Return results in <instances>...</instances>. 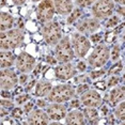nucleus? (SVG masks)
<instances>
[{"label":"nucleus","instance_id":"obj_46","mask_svg":"<svg viewBox=\"0 0 125 125\" xmlns=\"http://www.w3.org/2000/svg\"><path fill=\"white\" fill-rule=\"evenodd\" d=\"M12 1L15 3L16 5H21V4H24V3H26V1L27 0H12Z\"/></svg>","mask_w":125,"mask_h":125},{"label":"nucleus","instance_id":"obj_21","mask_svg":"<svg viewBox=\"0 0 125 125\" xmlns=\"http://www.w3.org/2000/svg\"><path fill=\"white\" fill-rule=\"evenodd\" d=\"M52 89V82L50 81L41 80V81H39L35 86V94L40 96V97L48 96Z\"/></svg>","mask_w":125,"mask_h":125},{"label":"nucleus","instance_id":"obj_41","mask_svg":"<svg viewBox=\"0 0 125 125\" xmlns=\"http://www.w3.org/2000/svg\"><path fill=\"white\" fill-rule=\"evenodd\" d=\"M102 39V34H93L91 36V41L92 42H97Z\"/></svg>","mask_w":125,"mask_h":125},{"label":"nucleus","instance_id":"obj_38","mask_svg":"<svg viewBox=\"0 0 125 125\" xmlns=\"http://www.w3.org/2000/svg\"><path fill=\"white\" fill-rule=\"evenodd\" d=\"M36 106L40 107V108H45L47 106V103L44 101V99H38V101H36Z\"/></svg>","mask_w":125,"mask_h":125},{"label":"nucleus","instance_id":"obj_25","mask_svg":"<svg viewBox=\"0 0 125 125\" xmlns=\"http://www.w3.org/2000/svg\"><path fill=\"white\" fill-rule=\"evenodd\" d=\"M122 69H123V65H122V62H116V63L113 65L112 67H110L109 69V72H108V74H109L110 76H112V75H115V74H118V73H120Z\"/></svg>","mask_w":125,"mask_h":125},{"label":"nucleus","instance_id":"obj_49","mask_svg":"<svg viewBox=\"0 0 125 125\" xmlns=\"http://www.w3.org/2000/svg\"><path fill=\"white\" fill-rule=\"evenodd\" d=\"M8 115V111H5L4 108H2V107H1V116L3 118V116H4V115Z\"/></svg>","mask_w":125,"mask_h":125},{"label":"nucleus","instance_id":"obj_29","mask_svg":"<svg viewBox=\"0 0 125 125\" xmlns=\"http://www.w3.org/2000/svg\"><path fill=\"white\" fill-rule=\"evenodd\" d=\"M105 74V71L104 70H99V71H92V72L90 73V77L93 79V80H95V79H97L99 77H102Z\"/></svg>","mask_w":125,"mask_h":125},{"label":"nucleus","instance_id":"obj_15","mask_svg":"<svg viewBox=\"0 0 125 125\" xmlns=\"http://www.w3.org/2000/svg\"><path fill=\"white\" fill-rule=\"evenodd\" d=\"M99 24L97 18H87L77 24V29L81 33H94L99 28Z\"/></svg>","mask_w":125,"mask_h":125},{"label":"nucleus","instance_id":"obj_16","mask_svg":"<svg viewBox=\"0 0 125 125\" xmlns=\"http://www.w3.org/2000/svg\"><path fill=\"white\" fill-rule=\"evenodd\" d=\"M65 125H86V116L79 110H72L66 115Z\"/></svg>","mask_w":125,"mask_h":125},{"label":"nucleus","instance_id":"obj_2","mask_svg":"<svg viewBox=\"0 0 125 125\" xmlns=\"http://www.w3.org/2000/svg\"><path fill=\"white\" fill-rule=\"evenodd\" d=\"M76 95L75 89L71 84H58L56 87H52L49 95L47 96L48 101L50 103H65V102L72 101Z\"/></svg>","mask_w":125,"mask_h":125},{"label":"nucleus","instance_id":"obj_42","mask_svg":"<svg viewBox=\"0 0 125 125\" xmlns=\"http://www.w3.org/2000/svg\"><path fill=\"white\" fill-rule=\"evenodd\" d=\"M95 87L96 88H99L101 90H105V89H106V84H105V82H102V83H101V82H96Z\"/></svg>","mask_w":125,"mask_h":125},{"label":"nucleus","instance_id":"obj_17","mask_svg":"<svg viewBox=\"0 0 125 125\" xmlns=\"http://www.w3.org/2000/svg\"><path fill=\"white\" fill-rule=\"evenodd\" d=\"M74 0H53L56 12L60 15H69L73 12Z\"/></svg>","mask_w":125,"mask_h":125},{"label":"nucleus","instance_id":"obj_1","mask_svg":"<svg viewBox=\"0 0 125 125\" xmlns=\"http://www.w3.org/2000/svg\"><path fill=\"white\" fill-rule=\"evenodd\" d=\"M25 34L21 29H11L1 32L0 35V48L1 50H11L19 47L22 44Z\"/></svg>","mask_w":125,"mask_h":125},{"label":"nucleus","instance_id":"obj_53","mask_svg":"<svg viewBox=\"0 0 125 125\" xmlns=\"http://www.w3.org/2000/svg\"><path fill=\"white\" fill-rule=\"evenodd\" d=\"M120 125H125V121H124V122H122V123H121Z\"/></svg>","mask_w":125,"mask_h":125},{"label":"nucleus","instance_id":"obj_35","mask_svg":"<svg viewBox=\"0 0 125 125\" xmlns=\"http://www.w3.org/2000/svg\"><path fill=\"white\" fill-rule=\"evenodd\" d=\"M12 116L15 119H21L22 116V111L19 108H16V109H14L12 111Z\"/></svg>","mask_w":125,"mask_h":125},{"label":"nucleus","instance_id":"obj_27","mask_svg":"<svg viewBox=\"0 0 125 125\" xmlns=\"http://www.w3.org/2000/svg\"><path fill=\"white\" fill-rule=\"evenodd\" d=\"M29 99H30L29 94H21L15 97V103L17 105H24V104H26Z\"/></svg>","mask_w":125,"mask_h":125},{"label":"nucleus","instance_id":"obj_9","mask_svg":"<svg viewBox=\"0 0 125 125\" xmlns=\"http://www.w3.org/2000/svg\"><path fill=\"white\" fill-rule=\"evenodd\" d=\"M15 65H16V69L19 72L24 74L30 73L35 67V58L28 52H21L17 56V58H16Z\"/></svg>","mask_w":125,"mask_h":125},{"label":"nucleus","instance_id":"obj_26","mask_svg":"<svg viewBox=\"0 0 125 125\" xmlns=\"http://www.w3.org/2000/svg\"><path fill=\"white\" fill-rule=\"evenodd\" d=\"M97 0H75V3L76 5L80 8H87V7H90V5L94 4Z\"/></svg>","mask_w":125,"mask_h":125},{"label":"nucleus","instance_id":"obj_24","mask_svg":"<svg viewBox=\"0 0 125 125\" xmlns=\"http://www.w3.org/2000/svg\"><path fill=\"white\" fill-rule=\"evenodd\" d=\"M80 15H81V11L80 10H79V9L74 10L73 12L71 13V15L69 16V18H67V24H69V25L73 24L76 19H78L79 17H80Z\"/></svg>","mask_w":125,"mask_h":125},{"label":"nucleus","instance_id":"obj_7","mask_svg":"<svg viewBox=\"0 0 125 125\" xmlns=\"http://www.w3.org/2000/svg\"><path fill=\"white\" fill-rule=\"evenodd\" d=\"M72 45L75 52V56L78 58H84L91 48L89 39L82 33H74L72 36Z\"/></svg>","mask_w":125,"mask_h":125},{"label":"nucleus","instance_id":"obj_10","mask_svg":"<svg viewBox=\"0 0 125 125\" xmlns=\"http://www.w3.org/2000/svg\"><path fill=\"white\" fill-rule=\"evenodd\" d=\"M18 82L19 79L16 76L15 72H13L12 70L9 69L1 70V73H0V87H1V90L9 91L10 89L15 88Z\"/></svg>","mask_w":125,"mask_h":125},{"label":"nucleus","instance_id":"obj_50","mask_svg":"<svg viewBox=\"0 0 125 125\" xmlns=\"http://www.w3.org/2000/svg\"><path fill=\"white\" fill-rule=\"evenodd\" d=\"M48 125H64V124L59 123V121H53V122H52V123H49Z\"/></svg>","mask_w":125,"mask_h":125},{"label":"nucleus","instance_id":"obj_47","mask_svg":"<svg viewBox=\"0 0 125 125\" xmlns=\"http://www.w3.org/2000/svg\"><path fill=\"white\" fill-rule=\"evenodd\" d=\"M13 122L10 119H7V120H2V124L1 125H12Z\"/></svg>","mask_w":125,"mask_h":125},{"label":"nucleus","instance_id":"obj_13","mask_svg":"<svg viewBox=\"0 0 125 125\" xmlns=\"http://www.w3.org/2000/svg\"><path fill=\"white\" fill-rule=\"evenodd\" d=\"M46 112L49 119L53 121H60L66 118V107L59 103H52L47 106Z\"/></svg>","mask_w":125,"mask_h":125},{"label":"nucleus","instance_id":"obj_30","mask_svg":"<svg viewBox=\"0 0 125 125\" xmlns=\"http://www.w3.org/2000/svg\"><path fill=\"white\" fill-rule=\"evenodd\" d=\"M119 83V77L118 76H115V75H112V76H110V78L108 79V87H115L116 84Z\"/></svg>","mask_w":125,"mask_h":125},{"label":"nucleus","instance_id":"obj_28","mask_svg":"<svg viewBox=\"0 0 125 125\" xmlns=\"http://www.w3.org/2000/svg\"><path fill=\"white\" fill-rule=\"evenodd\" d=\"M119 56H120V48L119 46H115L111 50V53H110V58L112 61H116L119 59Z\"/></svg>","mask_w":125,"mask_h":125},{"label":"nucleus","instance_id":"obj_52","mask_svg":"<svg viewBox=\"0 0 125 125\" xmlns=\"http://www.w3.org/2000/svg\"><path fill=\"white\" fill-rule=\"evenodd\" d=\"M31 1H33V2H42L43 0H31Z\"/></svg>","mask_w":125,"mask_h":125},{"label":"nucleus","instance_id":"obj_44","mask_svg":"<svg viewBox=\"0 0 125 125\" xmlns=\"http://www.w3.org/2000/svg\"><path fill=\"white\" fill-rule=\"evenodd\" d=\"M46 61L48 62V63H50V64H55L56 63V60L52 58V57H50V56H47L46 57Z\"/></svg>","mask_w":125,"mask_h":125},{"label":"nucleus","instance_id":"obj_54","mask_svg":"<svg viewBox=\"0 0 125 125\" xmlns=\"http://www.w3.org/2000/svg\"><path fill=\"white\" fill-rule=\"evenodd\" d=\"M124 81H125V75H124Z\"/></svg>","mask_w":125,"mask_h":125},{"label":"nucleus","instance_id":"obj_22","mask_svg":"<svg viewBox=\"0 0 125 125\" xmlns=\"http://www.w3.org/2000/svg\"><path fill=\"white\" fill-rule=\"evenodd\" d=\"M83 115L90 122H95L98 119L97 111H96L95 108H92V107H86V109H84V111H83Z\"/></svg>","mask_w":125,"mask_h":125},{"label":"nucleus","instance_id":"obj_31","mask_svg":"<svg viewBox=\"0 0 125 125\" xmlns=\"http://www.w3.org/2000/svg\"><path fill=\"white\" fill-rule=\"evenodd\" d=\"M88 90H89V86H88L87 83H80V84L78 86L77 90H76V93H77V94L82 95L84 92H87Z\"/></svg>","mask_w":125,"mask_h":125},{"label":"nucleus","instance_id":"obj_40","mask_svg":"<svg viewBox=\"0 0 125 125\" xmlns=\"http://www.w3.org/2000/svg\"><path fill=\"white\" fill-rule=\"evenodd\" d=\"M79 103L80 102L79 101H77V99H72V102H71V104H70V107L71 108H74V107H78L79 106Z\"/></svg>","mask_w":125,"mask_h":125},{"label":"nucleus","instance_id":"obj_34","mask_svg":"<svg viewBox=\"0 0 125 125\" xmlns=\"http://www.w3.org/2000/svg\"><path fill=\"white\" fill-rule=\"evenodd\" d=\"M88 80H89V77H88L87 75H81V76L76 77L74 82H75V83H84V82H87Z\"/></svg>","mask_w":125,"mask_h":125},{"label":"nucleus","instance_id":"obj_33","mask_svg":"<svg viewBox=\"0 0 125 125\" xmlns=\"http://www.w3.org/2000/svg\"><path fill=\"white\" fill-rule=\"evenodd\" d=\"M1 107L4 108V109H8V108H12L13 107V103L8 98H2L1 99Z\"/></svg>","mask_w":125,"mask_h":125},{"label":"nucleus","instance_id":"obj_37","mask_svg":"<svg viewBox=\"0 0 125 125\" xmlns=\"http://www.w3.org/2000/svg\"><path fill=\"white\" fill-rule=\"evenodd\" d=\"M18 79H19V83H21V84H26L27 81H28V75H27V74L22 73L21 75V77H19Z\"/></svg>","mask_w":125,"mask_h":125},{"label":"nucleus","instance_id":"obj_4","mask_svg":"<svg viewBox=\"0 0 125 125\" xmlns=\"http://www.w3.org/2000/svg\"><path fill=\"white\" fill-rule=\"evenodd\" d=\"M42 35L48 45H57L62 39L60 25L57 21H48L42 28Z\"/></svg>","mask_w":125,"mask_h":125},{"label":"nucleus","instance_id":"obj_11","mask_svg":"<svg viewBox=\"0 0 125 125\" xmlns=\"http://www.w3.org/2000/svg\"><path fill=\"white\" fill-rule=\"evenodd\" d=\"M80 102L83 106L86 107H92V108H97L102 105L103 99H102L101 94L95 90H88L84 92L80 97Z\"/></svg>","mask_w":125,"mask_h":125},{"label":"nucleus","instance_id":"obj_6","mask_svg":"<svg viewBox=\"0 0 125 125\" xmlns=\"http://www.w3.org/2000/svg\"><path fill=\"white\" fill-rule=\"evenodd\" d=\"M115 11V1L113 0H97L92 5V15L94 18L104 19L112 15Z\"/></svg>","mask_w":125,"mask_h":125},{"label":"nucleus","instance_id":"obj_20","mask_svg":"<svg viewBox=\"0 0 125 125\" xmlns=\"http://www.w3.org/2000/svg\"><path fill=\"white\" fill-rule=\"evenodd\" d=\"M14 26V17L7 12H1L0 15V30L1 32H5L12 29Z\"/></svg>","mask_w":125,"mask_h":125},{"label":"nucleus","instance_id":"obj_19","mask_svg":"<svg viewBox=\"0 0 125 125\" xmlns=\"http://www.w3.org/2000/svg\"><path fill=\"white\" fill-rule=\"evenodd\" d=\"M16 58L13 52H9V50H1L0 52V66L1 70L9 69L12 65L15 64Z\"/></svg>","mask_w":125,"mask_h":125},{"label":"nucleus","instance_id":"obj_36","mask_svg":"<svg viewBox=\"0 0 125 125\" xmlns=\"http://www.w3.org/2000/svg\"><path fill=\"white\" fill-rule=\"evenodd\" d=\"M32 109H33V103H26V104H25L24 111L26 113H30Z\"/></svg>","mask_w":125,"mask_h":125},{"label":"nucleus","instance_id":"obj_8","mask_svg":"<svg viewBox=\"0 0 125 125\" xmlns=\"http://www.w3.org/2000/svg\"><path fill=\"white\" fill-rule=\"evenodd\" d=\"M56 13V8L53 4V0H43L39 4L36 10V15L41 22L46 24L48 21H52Z\"/></svg>","mask_w":125,"mask_h":125},{"label":"nucleus","instance_id":"obj_43","mask_svg":"<svg viewBox=\"0 0 125 125\" xmlns=\"http://www.w3.org/2000/svg\"><path fill=\"white\" fill-rule=\"evenodd\" d=\"M118 13L122 16H125V8L124 7H119L118 8Z\"/></svg>","mask_w":125,"mask_h":125},{"label":"nucleus","instance_id":"obj_3","mask_svg":"<svg viewBox=\"0 0 125 125\" xmlns=\"http://www.w3.org/2000/svg\"><path fill=\"white\" fill-rule=\"evenodd\" d=\"M110 58V50L106 45L99 44L92 50L90 56L88 57V63L93 69L102 67L107 63V61Z\"/></svg>","mask_w":125,"mask_h":125},{"label":"nucleus","instance_id":"obj_48","mask_svg":"<svg viewBox=\"0 0 125 125\" xmlns=\"http://www.w3.org/2000/svg\"><path fill=\"white\" fill-rule=\"evenodd\" d=\"M115 2H116V3L121 4V5H125V0H113Z\"/></svg>","mask_w":125,"mask_h":125},{"label":"nucleus","instance_id":"obj_32","mask_svg":"<svg viewBox=\"0 0 125 125\" xmlns=\"http://www.w3.org/2000/svg\"><path fill=\"white\" fill-rule=\"evenodd\" d=\"M119 21H120V18H119L118 16H112V17L107 21L106 26L107 27H115V26H116V25L119 24Z\"/></svg>","mask_w":125,"mask_h":125},{"label":"nucleus","instance_id":"obj_45","mask_svg":"<svg viewBox=\"0 0 125 125\" xmlns=\"http://www.w3.org/2000/svg\"><path fill=\"white\" fill-rule=\"evenodd\" d=\"M34 84H35V80H32V81H31L30 83H29V84H28V86L26 87V91H30V90L32 89L33 87H34Z\"/></svg>","mask_w":125,"mask_h":125},{"label":"nucleus","instance_id":"obj_51","mask_svg":"<svg viewBox=\"0 0 125 125\" xmlns=\"http://www.w3.org/2000/svg\"><path fill=\"white\" fill-rule=\"evenodd\" d=\"M7 2H8V0H1V7L7 5Z\"/></svg>","mask_w":125,"mask_h":125},{"label":"nucleus","instance_id":"obj_18","mask_svg":"<svg viewBox=\"0 0 125 125\" xmlns=\"http://www.w3.org/2000/svg\"><path fill=\"white\" fill-rule=\"evenodd\" d=\"M108 101L110 104L116 105L120 104L121 102L125 101V86H120L116 87L115 89L110 91V93L108 94Z\"/></svg>","mask_w":125,"mask_h":125},{"label":"nucleus","instance_id":"obj_23","mask_svg":"<svg viewBox=\"0 0 125 125\" xmlns=\"http://www.w3.org/2000/svg\"><path fill=\"white\" fill-rule=\"evenodd\" d=\"M115 115L118 120H120L122 122L125 121V101L121 102V103L116 106L115 110Z\"/></svg>","mask_w":125,"mask_h":125},{"label":"nucleus","instance_id":"obj_14","mask_svg":"<svg viewBox=\"0 0 125 125\" xmlns=\"http://www.w3.org/2000/svg\"><path fill=\"white\" fill-rule=\"evenodd\" d=\"M28 124L29 125H48L49 124V116L47 112L42 109L32 110L28 115Z\"/></svg>","mask_w":125,"mask_h":125},{"label":"nucleus","instance_id":"obj_39","mask_svg":"<svg viewBox=\"0 0 125 125\" xmlns=\"http://www.w3.org/2000/svg\"><path fill=\"white\" fill-rule=\"evenodd\" d=\"M86 67H87V65H86V63H84L83 61H80L77 64V70H79L80 72H83V71L86 70Z\"/></svg>","mask_w":125,"mask_h":125},{"label":"nucleus","instance_id":"obj_12","mask_svg":"<svg viewBox=\"0 0 125 125\" xmlns=\"http://www.w3.org/2000/svg\"><path fill=\"white\" fill-rule=\"evenodd\" d=\"M76 67L72 63L66 62V63L59 64L55 67V75L58 79L61 80H69L76 75Z\"/></svg>","mask_w":125,"mask_h":125},{"label":"nucleus","instance_id":"obj_5","mask_svg":"<svg viewBox=\"0 0 125 125\" xmlns=\"http://www.w3.org/2000/svg\"><path fill=\"white\" fill-rule=\"evenodd\" d=\"M55 53L57 60L62 63L72 61L75 57V52H74L71 40L69 38H62L61 41L56 45Z\"/></svg>","mask_w":125,"mask_h":125}]
</instances>
